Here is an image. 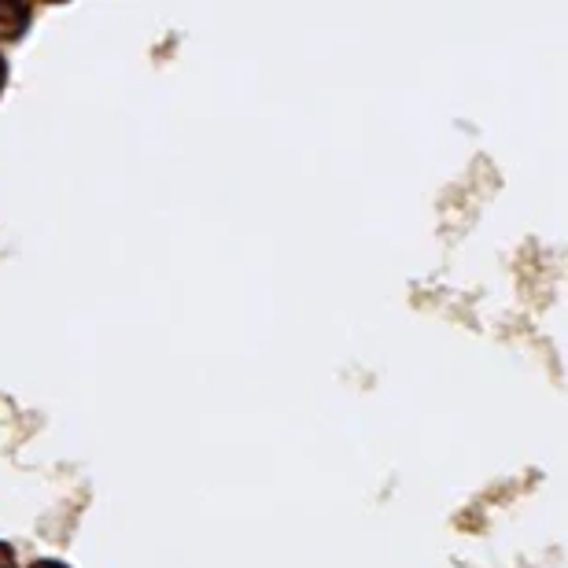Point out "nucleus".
Here are the masks:
<instances>
[{"label": "nucleus", "instance_id": "f257e3e1", "mask_svg": "<svg viewBox=\"0 0 568 568\" xmlns=\"http://www.w3.org/2000/svg\"><path fill=\"white\" fill-rule=\"evenodd\" d=\"M0 568H11V550L0 547Z\"/></svg>", "mask_w": 568, "mask_h": 568}, {"label": "nucleus", "instance_id": "f03ea898", "mask_svg": "<svg viewBox=\"0 0 568 568\" xmlns=\"http://www.w3.org/2000/svg\"><path fill=\"white\" fill-rule=\"evenodd\" d=\"M33 568H63V565H55V561H38Z\"/></svg>", "mask_w": 568, "mask_h": 568}, {"label": "nucleus", "instance_id": "7ed1b4c3", "mask_svg": "<svg viewBox=\"0 0 568 568\" xmlns=\"http://www.w3.org/2000/svg\"><path fill=\"white\" fill-rule=\"evenodd\" d=\"M0 85H4V60H0Z\"/></svg>", "mask_w": 568, "mask_h": 568}]
</instances>
